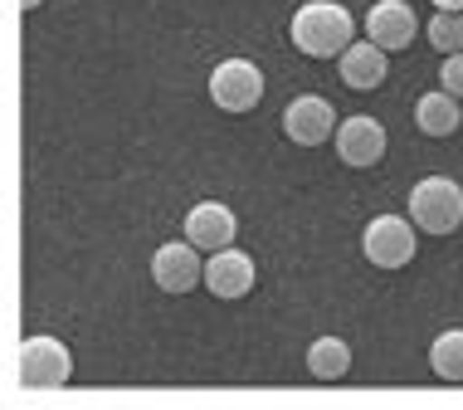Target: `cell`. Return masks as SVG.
Returning a JSON list of instances; mask_svg holds the SVG:
<instances>
[{
    "label": "cell",
    "mask_w": 463,
    "mask_h": 410,
    "mask_svg": "<svg viewBox=\"0 0 463 410\" xmlns=\"http://www.w3.org/2000/svg\"><path fill=\"white\" fill-rule=\"evenodd\" d=\"M234 234H240V220H234V210L224 201H200V205L185 210V240L200 244L205 254L234 244Z\"/></svg>",
    "instance_id": "cell-10"
},
{
    "label": "cell",
    "mask_w": 463,
    "mask_h": 410,
    "mask_svg": "<svg viewBox=\"0 0 463 410\" xmlns=\"http://www.w3.org/2000/svg\"><path fill=\"white\" fill-rule=\"evenodd\" d=\"M336 157H342L346 167H375V161L385 157V128L366 113L336 122Z\"/></svg>",
    "instance_id": "cell-11"
},
{
    "label": "cell",
    "mask_w": 463,
    "mask_h": 410,
    "mask_svg": "<svg viewBox=\"0 0 463 410\" xmlns=\"http://www.w3.org/2000/svg\"><path fill=\"white\" fill-rule=\"evenodd\" d=\"M288 34H293L298 54H307V59H336L346 44L356 40V15L342 5V0H307V5L293 10Z\"/></svg>",
    "instance_id": "cell-1"
},
{
    "label": "cell",
    "mask_w": 463,
    "mask_h": 410,
    "mask_svg": "<svg viewBox=\"0 0 463 410\" xmlns=\"http://www.w3.org/2000/svg\"><path fill=\"white\" fill-rule=\"evenodd\" d=\"M307 371L317 381H342L346 371H352V347L342 338H317L307 347Z\"/></svg>",
    "instance_id": "cell-14"
},
{
    "label": "cell",
    "mask_w": 463,
    "mask_h": 410,
    "mask_svg": "<svg viewBox=\"0 0 463 410\" xmlns=\"http://www.w3.org/2000/svg\"><path fill=\"white\" fill-rule=\"evenodd\" d=\"M361 24H366V34H371L375 44L395 54V49L415 44V24H420V20H415V10H410L405 0H375Z\"/></svg>",
    "instance_id": "cell-12"
},
{
    "label": "cell",
    "mask_w": 463,
    "mask_h": 410,
    "mask_svg": "<svg viewBox=\"0 0 463 410\" xmlns=\"http://www.w3.org/2000/svg\"><path fill=\"white\" fill-rule=\"evenodd\" d=\"M336 69H342V83H346V89H356V93L381 89L385 73H391V49H381L366 34V40H352L342 54H336Z\"/></svg>",
    "instance_id": "cell-9"
},
{
    "label": "cell",
    "mask_w": 463,
    "mask_h": 410,
    "mask_svg": "<svg viewBox=\"0 0 463 410\" xmlns=\"http://www.w3.org/2000/svg\"><path fill=\"white\" fill-rule=\"evenodd\" d=\"M439 89H449L454 98H463V49H458V54H444V64H439Z\"/></svg>",
    "instance_id": "cell-17"
},
{
    "label": "cell",
    "mask_w": 463,
    "mask_h": 410,
    "mask_svg": "<svg viewBox=\"0 0 463 410\" xmlns=\"http://www.w3.org/2000/svg\"><path fill=\"white\" fill-rule=\"evenodd\" d=\"M210 103L220 113H249V108L264 103V69L249 64V59H224L210 73Z\"/></svg>",
    "instance_id": "cell-3"
},
{
    "label": "cell",
    "mask_w": 463,
    "mask_h": 410,
    "mask_svg": "<svg viewBox=\"0 0 463 410\" xmlns=\"http://www.w3.org/2000/svg\"><path fill=\"white\" fill-rule=\"evenodd\" d=\"M254 283H259V264L240 250V244H224V250H215L205 259V289L215 298H224V303L244 298Z\"/></svg>",
    "instance_id": "cell-8"
},
{
    "label": "cell",
    "mask_w": 463,
    "mask_h": 410,
    "mask_svg": "<svg viewBox=\"0 0 463 410\" xmlns=\"http://www.w3.org/2000/svg\"><path fill=\"white\" fill-rule=\"evenodd\" d=\"M410 220L424 234H454L463 225V186L454 176H424L410 191Z\"/></svg>",
    "instance_id": "cell-2"
},
{
    "label": "cell",
    "mask_w": 463,
    "mask_h": 410,
    "mask_svg": "<svg viewBox=\"0 0 463 410\" xmlns=\"http://www.w3.org/2000/svg\"><path fill=\"white\" fill-rule=\"evenodd\" d=\"M430 367H434L439 381H454L458 386L463 381V328H449L430 342Z\"/></svg>",
    "instance_id": "cell-15"
},
{
    "label": "cell",
    "mask_w": 463,
    "mask_h": 410,
    "mask_svg": "<svg viewBox=\"0 0 463 410\" xmlns=\"http://www.w3.org/2000/svg\"><path fill=\"white\" fill-rule=\"evenodd\" d=\"M439 10H463V0H434Z\"/></svg>",
    "instance_id": "cell-18"
},
{
    "label": "cell",
    "mask_w": 463,
    "mask_h": 410,
    "mask_svg": "<svg viewBox=\"0 0 463 410\" xmlns=\"http://www.w3.org/2000/svg\"><path fill=\"white\" fill-rule=\"evenodd\" d=\"M205 250L191 240H166L161 250L152 254V279L161 293H191L195 283H205Z\"/></svg>",
    "instance_id": "cell-6"
},
{
    "label": "cell",
    "mask_w": 463,
    "mask_h": 410,
    "mask_svg": "<svg viewBox=\"0 0 463 410\" xmlns=\"http://www.w3.org/2000/svg\"><path fill=\"white\" fill-rule=\"evenodd\" d=\"M463 122V98H454L449 89H434L415 103V128L424 137H454Z\"/></svg>",
    "instance_id": "cell-13"
},
{
    "label": "cell",
    "mask_w": 463,
    "mask_h": 410,
    "mask_svg": "<svg viewBox=\"0 0 463 410\" xmlns=\"http://www.w3.org/2000/svg\"><path fill=\"white\" fill-rule=\"evenodd\" d=\"M415 220L405 215H375L366 234H361V254L371 259L375 269H405L415 259Z\"/></svg>",
    "instance_id": "cell-4"
},
{
    "label": "cell",
    "mask_w": 463,
    "mask_h": 410,
    "mask_svg": "<svg viewBox=\"0 0 463 410\" xmlns=\"http://www.w3.org/2000/svg\"><path fill=\"white\" fill-rule=\"evenodd\" d=\"M424 34H430V44L439 54H458L463 49V10H439V15L424 24Z\"/></svg>",
    "instance_id": "cell-16"
},
{
    "label": "cell",
    "mask_w": 463,
    "mask_h": 410,
    "mask_svg": "<svg viewBox=\"0 0 463 410\" xmlns=\"http://www.w3.org/2000/svg\"><path fill=\"white\" fill-rule=\"evenodd\" d=\"M20 5H24V10H34V5H40V0H20Z\"/></svg>",
    "instance_id": "cell-19"
},
{
    "label": "cell",
    "mask_w": 463,
    "mask_h": 410,
    "mask_svg": "<svg viewBox=\"0 0 463 410\" xmlns=\"http://www.w3.org/2000/svg\"><path fill=\"white\" fill-rule=\"evenodd\" d=\"M20 381L30 391H54L73 381V357L59 338H24L20 347Z\"/></svg>",
    "instance_id": "cell-5"
},
{
    "label": "cell",
    "mask_w": 463,
    "mask_h": 410,
    "mask_svg": "<svg viewBox=\"0 0 463 410\" xmlns=\"http://www.w3.org/2000/svg\"><path fill=\"white\" fill-rule=\"evenodd\" d=\"M283 132H288V142H298V147H322L336 132L332 103L322 93H298L293 103L283 108Z\"/></svg>",
    "instance_id": "cell-7"
}]
</instances>
